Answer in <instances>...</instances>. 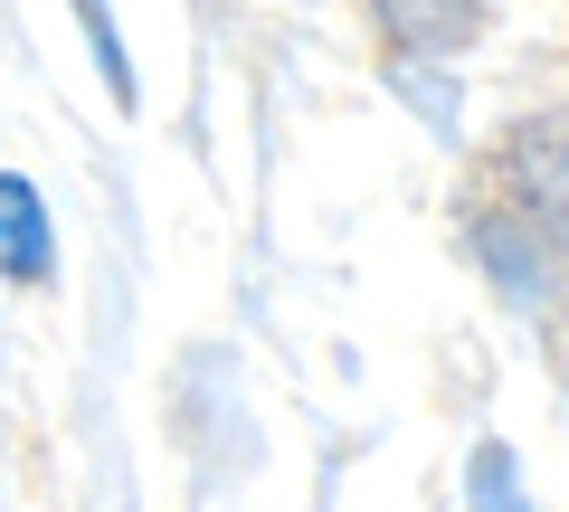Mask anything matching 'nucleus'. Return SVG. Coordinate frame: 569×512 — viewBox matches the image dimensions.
I'll use <instances>...</instances> for the list:
<instances>
[{"mask_svg": "<svg viewBox=\"0 0 569 512\" xmlns=\"http://www.w3.org/2000/svg\"><path fill=\"white\" fill-rule=\"evenodd\" d=\"M370 10H380V39L399 58H447V48H466L485 29L493 0H370Z\"/></svg>", "mask_w": 569, "mask_h": 512, "instance_id": "4", "label": "nucleus"}, {"mask_svg": "<svg viewBox=\"0 0 569 512\" xmlns=\"http://www.w3.org/2000/svg\"><path fill=\"white\" fill-rule=\"evenodd\" d=\"M466 238H475V267L493 275V294H503V304H522V313L550 304V285H560V247H550L512 200H503V209H475Z\"/></svg>", "mask_w": 569, "mask_h": 512, "instance_id": "2", "label": "nucleus"}, {"mask_svg": "<svg viewBox=\"0 0 569 512\" xmlns=\"http://www.w3.org/2000/svg\"><path fill=\"white\" fill-rule=\"evenodd\" d=\"M67 10H77V20H86V39H96V77H104V96H114L123 114H133V58H123V29L104 20V0H67Z\"/></svg>", "mask_w": 569, "mask_h": 512, "instance_id": "5", "label": "nucleus"}, {"mask_svg": "<svg viewBox=\"0 0 569 512\" xmlns=\"http://www.w3.org/2000/svg\"><path fill=\"white\" fill-rule=\"evenodd\" d=\"M0 275H10V285H29V294L58 275L48 200H39V181H20V171H0Z\"/></svg>", "mask_w": 569, "mask_h": 512, "instance_id": "3", "label": "nucleus"}, {"mask_svg": "<svg viewBox=\"0 0 569 512\" xmlns=\"http://www.w3.org/2000/svg\"><path fill=\"white\" fill-rule=\"evenodd\" d=\"M503 200L569 257V114H531L503 143Z\"/></svg>", "mask_w": 569, "mask_h": 512, "instance_id": "1", "label": "nucleus"}, {"mask_svg": "<svg viewBox=\"0 0 569 512\" xmlns=\"http://www.w3.org/2000/svg\"><path fill=\"white\" fill-rule=\"evenodd\" d=\"M512 484V465H503V446H485V455H475V493H503Z\"/></svg>", "mask_w": 569, "mask_h": 512, "instance_id": "6", "label": "nucleus"}]
</instances>
